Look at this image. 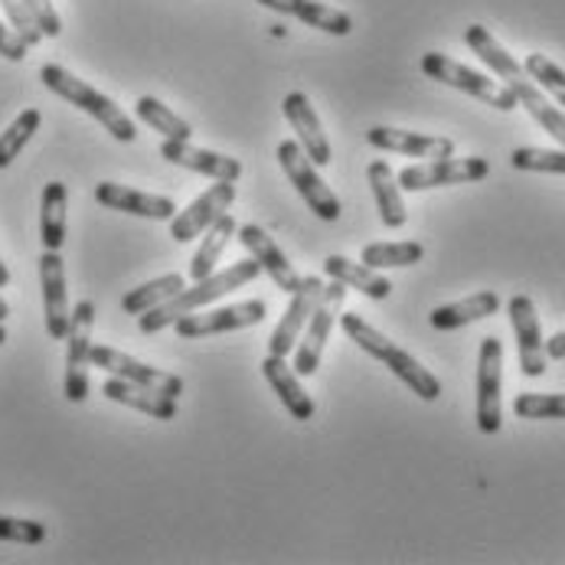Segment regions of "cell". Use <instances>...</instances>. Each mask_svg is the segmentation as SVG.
Wrapping results in <instances>:
<instances>
[{"mask_svg": "<svg viewBox=\"0 0 565 565\" xmlns=\"http://www.w3.org/2000/svg\"><path fill=\"white\" fill-rule=\"evenodd\" d=\"M465 43L484 60L487 66L500 76V82L516 95V102H523V108L533 115V121L546 131V135H553L559 145L565 148V115L556 108V105H550V98H543L540 95V88L533 85V79L526 76V70L490 36V30L481 26V23H471L468 30H465Z\"/></svg>", "mask_w": 565, "mask_h": 565, "instance_id": "1", "label": "cell"}, {"mask_svg": "<svg viewBox=\"0 0 565 565\" xmlns=\"http://www.w3.org/2000/svg\"><path fill=\"white\" fill-rule=\"evenodd\" d=\"M258 275H262V265H258L255 258H243V262L230 265L226 271H213L210 278L196 281L193 288H183V291H177L170 301H163L158 308L145 311V315L138 318V330H141V333H161L163 327L180 321L183 315H193V311H200V308L220 301L223 295L239 291L248 281H255Z\"/></svg>", "mask_w": 565, "mask_h": 565, "instance_id": "2", "label": "cell"}, {"mask_svg": "<svg viewBox=\"0 0 565 565\" xmlns=\"http://www.w3.org/2000/svg\"><path fill=\"white\" fill-rule=\"evenodd\" d=\"M340 327H343V333H347L363 353H370V356H376L380 363H386V366L393 370V376L403 380L405 386H408L418 399L435 403V399L441 396V383L435 380V373H428L408 350L396 347V343H393L390 337H383L373 323H366L360 315H340Z\"/></svg>", "mask_w": 565, "mask_h": 565, "instance_id": "3", "label": "cell"}, {"mask_svg": "<svg viewBox=\"0 0 565 565\" xmlns=\"http://www.w3.org/2000/svg\"><path fill=\"white\" fill-rule=\"evenodd\" d=\"M40 82L53 92V95H60V98H66L70 105H76L82 108L85 115H92L115 141H121V145H131L135 138H138V128H135V121L108 98V95H102V92H95L88 82L76 79L70 70H63V66H56V63H46L43 70H40Z\"/></svg>", "mask_w": 565, "mask_h": 565, "instance_id": "4", "label": "cell"}, {"mask_svg": "<svg viewBox=\"0 0 565 565\" xmlns=\"http://www.w3.org/2000/svg\"><path fill=\"white\" fill-rule=\"evenodd\" d=\"M278 163H281L285 177L291 180V186L301 193V200L311 206V213L318 220H323V223H337L340 220L343 206H340L337 193L323 183L315 161L305 154V148L298 141H281L278 145Z\"/></svg>", "mask_w": 565, "mask_h": 565, "instance_id": "5", "label": "cell"}, {"mask_svg": "<svg viewBox=\"0 0 565 565\" xmlns=\"http://www.w3.org/2000/svg\"><path fill=\"white\" fill-rule=\"evenodd\" d=\"M422 73L428 79L445 82V85H451L458 92H468V95L481 98L490 108H500V111H513L516 108V95L503 82L487 79L484 73H475V70L448 60L445 53H425L422 56Z\"/></svg>", "mask_w": 565, "mask_h": 565, "instance_id": "6", "label": "cell"}, {"mask_svg": "<svg viewBox=\"0 0 565 565\" xmlns=\"http://www.w3.org/2000/svg\"><path fill=\"white\" fill-rule=\"evenodd\" d=\"M343 301H347V285H340V281L323 285L321 301H318L315 315L305 323V330H301V337H298V347H295V366H291V370H295L298 376H315V373H318L323 356V343H327V337H330V327L337 321Z\"/></svg>", "mask_w": 565, "mask_h": 565, "instance_id": "7", "label": "cell"}, {"mask_svg": "<svg viewBox=\"0 0 565 565\" xmlns=\"http://www.w3.org/2000/svg\"><path fill=\"white\" fill-rule=\"evenodd\" d=\"M92 323H95V305L82 298L70 315V353H66V380H63V396L70 403L88 399V353H92Z\"/></svg>", "mask_w": 565, "mask_h": 565, "instance_id": "8", "label": "cell"}, {"mask_svg": "<svg viewBox=\"0 0 565 565\" xmlns=\"http://www.w3.org/2000/svg\"><path fill=\"white\" fill-rule=\"evenodd\" d=\"M490 173V163L484 158H441V161H425L415 167H405L399 180V190L418 193V190H435V186H458V183H478Z\"/></svg>", "mask_w": 565, "mask_h": 565, "instance_id": "9", "label": "cell"}, {"mask_svg": "<svg viewBox=\"0 0 565 565\" xmlns=\"http://www.w3.org/2000/svg\"><path fill=\"white\" fill-rule=\"evenodd\" d=\"M500 386H503V343L497 337H484L478 353V412H475L481 435H497L503 425Z\"/></svg>", "mask_w": 565, "mask_h": 565, "instance_id": "10", "label": "cell"}, {"mask_svg": "<svg viewBox=\"0 0 565 565\" xmlns=\"http://www.w3.org/2000/svg\"><path fill=\"white\" fill-rule=\"evenodd\" d=\"M510 323L516 333V350H520V373L530 380H540L546 373V340H543V327H540V315L530 295H513L510 305Z\"/></svg>", "mask_w": 565, "mask_h": 565, "instance_id": "11", "label": "cell"}, {"mask_svg": "<svg viewBox=\"0 0 565 565\" xmlns=\"http://www.w3.org/2000/svg\"><path fill=\"white\" fill-rule=\"evenodd\" d=\"M233 200H236V183L216 180V186H210L203 196H196L183 213H177L170 220V239H177V243L200 239L223 213H230Z\"/></svg>", "mask_w": 565, "mask_h": 565, "instance_id": "12", "label": "cell"}, {"mask_svg": "<svg viewBox=\"0 0 565 565\" xmlns=\"http://www.w3.org/2000/svg\"><path fill=\"white\" fill-rule=\"evenodd\" d=\"M88 363H95L98 370L118 376V380H128V383H141V386H151L163 396L177 399L183 393V380L177 373H167V370H158V366H148L128 353H118L111 347H95L92 343V353H88Z\"/></svg>", "mask_w": 565, "mask_h": 565, "instance_id": "13", "label": "cell"}, {"mask_svg": "<svg viewBox=\"0 0 565 565\" xmlns=\"http://www.w3.org/2000/svg\"><path fill=\"white\" fill-rule=\"evenodd\" d=\"M268 305L262 298H252L243 305H230V308H216L206 315H183L180 321H173L177 337L193 340V337H213V333H230V330H243V327H255L265 321Z\"/></svg>", "mask_w": 565, "mask_h": 565, "instance_id": "14", "label": "cell"}, {"mask_svg": "<svg viewBox=\"0 0 565 565\" xmlns=\"http://www.w3.org/2000/svg\"><path fill=\"white\" fill-rule=\"evenodd\" d=\"M40 285H43V318H46V333L53 340H66L70 333V291H66V265L60 252L40 255Z\"/></svg>", "mask_w": 565, "mask_h": 565, "instance_id": "15", "label": "cell"}, {"mask_svg": "<svg viewBox=\"0 0 565 565\" xmlns=\"http://www.w3.org/2000/svg\"><path fill=\"white\" fill-rule=\"evenodd\" d=\"M321 295H323V278H318V275L301 278V288L291 295V305H288L285 318H281L278 327L271 330L268 353H275V356H288V353L298 347V337H301V330H305L308 318L315 315V308H318Z\"/></svg>", "mask_w": 565, "mask_h": 565, "instance_id": "16", "label": "cell"}, {"mask_svg": "<svg viewBox=\"0 0 565 565\" xmlns=\"http://www.w3.org/2000/svg\"><path fill=\"white\" fill-rule=\"evenodd\" d=\"M366 141L376 151L386 154H403V158H418V161H441V158H455V141L451 138H438V135H415L403 128H386L376 125L366 131Z\"/></svg>", "mask_w": 565, "mask_h": 565, "instance_id": "17", "label": "cell"}, {"mask_svg": "<svg viewBox=\"0 0 565 565\" xmlns=\"http://www.w3.org/2000/svg\"><path fill=\"white\" fill-rule=\"evenodd\" d=\"M95 200L108 210H118V213H128V216H141V220H158L167 223L177 216V206L170 196L161 193H145V190H135V186H121V183H98L95 186Z\"/></svg>", "mask_w": 565, "mask_h": 565, "instance_id": "18", "label": "cell"}, {"mask_svg": "<svg viewBox=\"0 0 565 565\" xmlns=\"http://www.w3.org/2000/svg\"><path fill=\"white\" fill-rule=\"evenodd\" d=\"M281 111H285L288 125H291L295 135H298V145L305 148V154H308L311 161L318 163V167H327V163L333 161L330 141H327V135H323L321 128V118H318V111H315V105H311V98H308L305 92H288Z\"/></svg>", "mask_w": 565, "mask_h": 565, "instance_id": "19", "label": "cell"}, {"mask_svg": "<svg viewBox=\"0 0 565 565\" xmlns=\"http://www.w3.org/2000/svg\"><path fill=\"white\" fill-rule=\"evenodd\" d=\"M239 233V243L252 252V258L262 265V271L278 285V291H288V295H295L298 288H301V275L295 271V265L288 262V255L278 248V243L262 230V226H239L236 230Z\"/></svg>", "mask_w": 565, "mask_h": 565, "instance_id": "20", "label": "cell"}, {"mask_svg": "<svg viewBox=\"0 0 565 565\" xmlns=\"http://www.w3.org/2000/svg\"><path fill=\"white\" fill-rule=\"evenodd\" d=\"M163 161L177 163V167H186L193 173H203V177H213V180H230L236 183L243 177V163L236 158H226V154H216V151H203V148H193L190 141H167L161 145Z\"/></svg>", "mask_w": 565, "mask_h": 565, "instance_id": "21", "label": "cell"}, {"mask_svg": "<svg viewBox=\"0 0 565 565\" xmlns=\"http://www.w3.org/2000/svg\"><path fill=\"white\" fill-rule=\"evenodd\" d=\"M102 396L111 399L118 405H128V408H138L158 422H173L177 418V399L163 396L151 386H141V383H128V380H118V376H108L102 383Z\"/></svg>", "mask_w": 565, "mask_h": 565, "instance_id": "22", "label": "cell"}, {"mask_svg": "<svg viewBox=\"0 0 565 565\" xmlns=\"http://www.w3.org/2000/svg\"><path fill=\"white\" fill-rule=\"evenodd\" d=\"M262 373H265L268 386L278 393V399H281L285 408H288V415H291V418L308 422V418L315 415V399H311V396H308V390L301 386L298 373L285 363V356L268 353V356H265V363H262Z\"/></svg>", "mask_w": 565, "mask_h": 565, "instance_id": "23", "label": "cell"}, {"mask_svg": "<svg viewBox=\"0 0 565 565\" xmlns=\"http://www.w3.org/2000/svg\"><path fill=\"white\" fill-rule=\"evenodd\" d=\"M262 7L268 10H278V13H288V17H298L311 26H318L330 36H347L353 30V17L330 7V3H321V0H258Z\"/></svg>", "mask_w": 565, "mask_h": 565, "instance_id": "24", "label": "cell"}, {"mask_svg": "<svg viewBox=\"0 0 565 565\" xmlns=\"http://www.w3.org/2000/svg\"><path fill=\"white\" fill-rule=\"evenodd\" d=\"M323 271L333 278V281H340V285H347V288H356V291H363L366 298H373V301H386L390 295H393V281L390 278H383L376 268H370V265H356L353 258H343V255H327L323 258Z\"/></svg>", "mask_w": 565, "mask_h": 565, "instance_id": "25", "label": "cell"}, {"mask_svg": "<svg viewBox=\"0 0 565 565\" xmlns=\"http://www.w3.org/2000/svg\"><path fill=\"white\" fill-rule=\"evenodd\" d=\"M370 186H373V200L380 210V220L386 230H403L408 213H405L403 193H399V180L393 177V167L386 161H373L366 167Z\"/></svg>", "mask_w": 565, "mask_h": 565, "instance_id": "26", "label": "cell"}, {"mask_svg": "<svg viewBox=\"0 0 565 565\" xmlns=\"http://www.w3.org/2000/svg\"><path fill=\"white\" fill-rule=\"evenodd\" d=\"M66 210H70L66 183L50 180L40 200V243L46 252H60L66 243Z\"/></svg>", "mask_w": 565, "mask_h": 565, "instance_id": "27", "label": "cell"}, {"mask_svg": "<svg viewBox=\"0 0 565 565\" xmlns=\"http://www.w3.org/2000/svg\"><path fill=\"white\" fill-rule=\"evenodd\" d=\"M236 230H239L236 220H233L230 213H223V216L203 233L200 248H196L193 258H190V278H193V281H203V278H210V275L216 271V265H220V258H223L230 239L236 236Z\"/></svg>", "mask_w": 565, "mask_h": 565, "instance_id": "28", "label": "cell"}, {"mask_svg": "<svg viewBox=\"0 0 565 565\" xmlns=\"http://www.w3.org/2000/svg\"><path fill=\"white\" fill-rule=\"evenodd\" d=\"M500 311V298L497 291H478L465 301H455V305H445V308H435L431 311V327L435 330H458V327H468L475 321H484L490 315Z\"/></svg>", "mask_w": 565, "mask_h": 565, "instance_id": "29", "label": "cell"}, {"mask_svg": "<svg viewBox=\"0 0 565 565\" xmlns=\"http://www.w3.org/2000/svg\"><path fill=\"white\" fill-rule=\"evenodd\" d=\"M186 288V281H183V275H161V278H154V281H148V285H138L135 291H128L125 298H121V308L128 311V315H135V318H141L145 311H151V308H158L163 301H170L177 291H183Z\"/></svg>", "mask_w": 565, "mask_h": 565, "instance_id": "30", "label": "cell"}, {"mask_svg": "<svg viewBox=\"0 0 565 565\" xmlns=\"http://www.w3.org/2000/svg\"><path fill=\"white\" fill-rule=\"evenodd\" d=\"M135 111H138V118H141L148 128H154V131L163 135L167 141H190V138H193V128H190L183 118H177L173 108H167L163 102L151 98V95H141L138 105H135Z\"/></svg>", "mask_w": 565, "mask_h": 565, "instance_id": "31", "label": "cell"}, {"mask_svg": "<svg viewBox=\"0 0 565 565\" xmlns=\"http://www.w3.org/2000/svg\"><path fill=\"white\" fill-rule=\"evenodd\" d=\"M422 258H425L422 243H373L360 255V262L376 271L380 268H408V265H418Z\"/></svg>", "mask_w": 565, "mask_h": 565, "instance_id": "32", "label": "cell"}, {"mask_svg": "<svg viewBox=\"0 0 565 565\" xmlns=\"http://www.w3.org/2000/svg\"><path fill=\"white\" fill-rule=\"evenodd\" d=\"M40 121H43L40 108H26V111H20V115L13 118V125L0 135V170L17 161V154H20V151L30 145V138L40 131Z\"/></svg>", "mask_w": 565, "mask_h": 565, "instance_id": "33", "label": "cell"}, {"mask_svg": "<svg viewBox=\"0 0 565 565\" xmlns=\"http://www.w3.org/2000/svg\"><path fill=\"white\" fill-rule=\"evenodd\" d=\"M523 70H526V76L533 82H540L559 105L565 108V70L563 66H556L550 56H543V53H530L526 56V63H523Z\"/></svg>", "mask_w": 565, "mask_h": 565, "instance_id": "34", "label": "cell"}, {"mask_svg": "<svg viewBox=\"0 0 565 565\" xmlns=\"http://www.w3.org/2000/svg\"><path fill=\"white\" fill-rule=\"evenodd\" d=\"M513 412L520 418H565V393H520Z\"/></svg>", "mask_w": 565, "mask_h": 565, "instance_id": "35", "label": "cell"}, {"mask_svg": "<svg viewBox=\"0 0 565 565\" xmlns=\"http://www.w3.org/2000/svg\"><path fill=\"white\" fill-rule=\"evenodd\" d=\"M510 163L516 170L530 173H563L565 177V148L563 151H546V148H516L510 154Z\"/></svg>", "mask_w": 565, "mask_h": 565, "instance_id": "36", "label": "cell"}, {"mask_svg": "<svg viewBox=\"0 0 565 565\" xmlns=\"http://www.w3.org/2000/svg\"><path fill=\"white\" fill-rule=\"evenodd\" d=\"M0 7H3V13H7V20H10V30L26 43V50L36 46V43L43 40V30H40L33 10L26 7V0H0Z\"/></svg>", "mask_w": 565, "mask_h": 565, "instance_id": "37", "label": "cell"}, {"mask_svg": "<svg viewBox=\"0 0 565 565\" xmlns=\"http://www.w3.org/2000/svg\"><path fill=\"white\" fill-rule=\"evenodd\" d=\"M46 540V526L36 520H17L0 516V543H20V546H40Z\"/></svg>", "mask_w": 565, "mask_h": 565, "instance_id": "38", "label": "cell"}, {"mask_svg": "<svg viewBox=\"0 0 565 565\" xmlns=\"http://www.w3.org/2000/svg\"><path fill=\"white\" fill-rule=\"evenodd\" d=\"M26 7L33 10V17H36L43 36H60V33H63V20H60L56 7H53L50 0H26Z\"/></svg>", "mask_w": 565, "mask_h": 565, "instance_id": "39", "label": "cell"}, {"mask_svg": "<svg viewBox=\"0 0 565 565\" xmlns=\"http://www.w3.org/2000/svg\"><path fill=\"white\" fill-rule=\"evenodd\" d=\"M0 56L10 60V63H23L26 60V43L13 30H7L3 23H0Z\"/></svg>", "mask_w": 565, "mask_h": 565, "instance_id": "40", "label": "cell"}, {"mask_svg": "<svg viewBox=\"0 0 565 565\" xmlns=\"http://www.w3.org/2000/svg\"><path fill=\"white\" fill-rule=\"evenodd\" d=\"M546 360H565V330L546 340Z\"/></svg>", "mask_w": 565, "mask_h": 565, "instance_id": "41", "label": "cell"}, {"mask_svg": "<svg viewBox=\"0 0 565 565\" xmlns=\"http://www.w3.org/2000/svg\"><path fill=\"white\" fill-rule=\"evenodd\" d=\"M7 285H10V271H7V265L0 258V288H7Z\"/></svg>", "mask_w": 565, "mask_h": 565, "instance_id": "42", "label": "cell"}, {"mask_svg": "<svg viewBox=\"0 0 565 565\" xmlns=\"http://www.w3.org/2000/svg\"><path fill=\"white\" fill-rule=\"evenodd\" d=\"M7 318H10V305H7V301L0 298V323L7 321Z\"/></svg>", "mask_w": 565, "mask_h": 565, "instance_id": "43", "label": "cell"}, {"mask_svg": "<svg viewBox=\"0 0 565 565\" xmlns=\"http://www.w3.org/2000/svg\"><path fill=\"white\" fill-rule=\"evenodd\" d=\"M3 343H7V327L0 323V347H3Z\"/></svg>", "mask_w": 565, "mask_h": 565, "instance_id": "44", "label": "cell"}]
</instances>
